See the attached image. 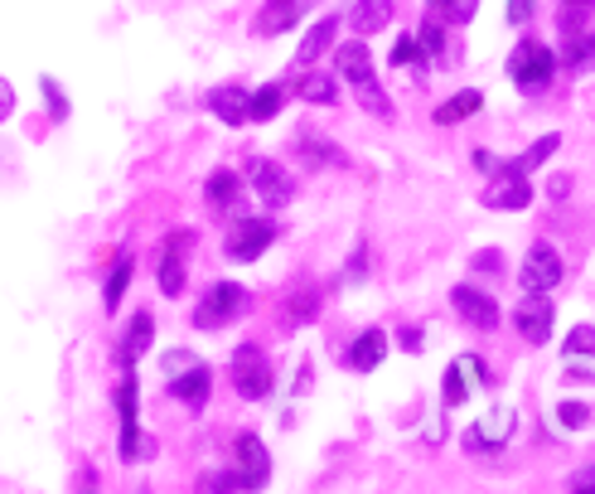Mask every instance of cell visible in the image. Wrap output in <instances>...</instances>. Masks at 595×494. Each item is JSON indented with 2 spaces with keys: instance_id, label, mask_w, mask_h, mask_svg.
Returning a JSON list of instances; mask_svg holds the SVG:
<instances>
[{
  "instance_id": "1",
  "label": "cell",
  "mask_w": 595,
  "mask_h": 494,
  "mask_svg": "<svg viewBox=\"0 0 595 494\" xmlns=\"http://www.w3.org/2000/svg\"><path fill=\"white\" fill-rule=\"evenodd\" d=\"M334 73L344 78V83L358 93V107L373 111V117H392V97L383 93V83H378V69H373V54H368L364 39H349L334 49Z\"/></svg>"
},
{
  "instance_id": "2",
  "label": "cell",
  "mask_w": 595,
  "mask_h": 494,
  "mask_svg": "<svg viewBox=\"0 0 595 494\" xmlns=\"http://www.w3.org/2000/svg\"><path fill=\"white\" fill-rule=\"evenodd\" d=\"M557 54L547 49L543 39H519V49L509 54V78H513V87H519V93H547V83H552L557 78Z\"/></svg>"
},
{
  "instance_id": "3",
  "label": "cell",
  "mask_w": 595,
  "mask_h": 494,
  "mask_svg": "<svg viewBox=\"0 0 595 494\" xmlns=\"http://www.w3.org/2000/svg\"><path fill=\"white\" fill-rule=\"evenodd\" d=\"M117 412H121V446H117V456L127 460V466H136V460L151 451V446H141L145 436H141V422H136V412H141L136 368H127V374H121V384H117Z\"/></svg>"
},
{
  "instance_id": "4",
  "label": "cell",
  "mask_w": 595,
  "mask_h": 494,
  "mask_svg": "<svg viewBox=\"0 0 595 494\" xmlns=\"http://www.w3.org/2000/svg\"><path fill=\"white\" fill-rule=\"evenodd\" d=\"M247 310V286L238 282H213L204 291V301L194 306V325L199 330H223V325H233Z\"/></svg>"
},
{
  "instance_id": "5",
  "label": "cell",
  "mask_w": 595,
  "mask_h": 494,
  "mask_svg": "<svg viewBox=\"0 0 595 494\" xmlns=\"http://www.w3.org/2000/svg\"><path fill=\"white\" fill-rule=\"evenodd\" d=\"M247 185H252V195L262 199V209H286L290 199H296V179H290V170L276 161H266V155H252V161H247Z\"/></svg>"
},
{
  "instance_id": "6",
  "label": "cell",
  "mask_w": 595,
  "mask_h": 494,
  "mask_svg": "<svg viewBox=\"0 0 595 494\" xmlns=\"http://www.w3.org/2000/svg\"><path fill=\"white\" fill-rule=\"evenodd\" d=\"M272 364H266V354L257 350V344H238L233 350V388L242 392L247 402H262L266 392H272Z\"/></svg>"
},
{
  "instance_id": "7",
  "label": "cell",
  "mask_w": 595,
  "mask_h": 494,
  "mask_svg": "<svg viewBox=\"0 0 595 494\" xmlns=\"http://www.w3.org/2000/svg\"><path fill=\"white\" fill-rule=\"evenodd\" d=\"M189 247H194V228H175L170 238H165V252H160V272H155V282H160L165 296H185V277H189Z\"/></svg>"
},
{
  "instance_id": "8",
  "label": "cell",
  "mask_w": 595,
  "mask_h": 494,
  "mask_svg": "<svg viewBox=\"0 0 595 494\" xmlns=\"http://www.w3.org/2000/svg\"><path fill=\"white\" fill-rule=\"evenodd\" d=\"M272 243H276V223L262 219V213L238 219L228 228V257H233V262H257V257H262Z\"/></svg>"
},
{
  "instance_id": "9",
  "label": "cell",
  "mask_w": 595,
  "mask_h": 494,
  "mask_svg": "<svg viewBox=\"0 0 595 494\" xmlns=\"http://www.w3.org/2000/svg\"><path fill=\"white\" fill-rule=\"evenodd\" d=\"M513 426H519V412L513 408H493L485 412L475 426L465 432V451L479 456V451H503V446L513 442Z\"/></svg>"
},
{
  "instance_id": "10",
  "label": "cell",
  "mask_w": 595,
  "mask_h": 494,
  "mask_svg": "<svg viewBox=\"0 0 595 494\" xmlns=\"http://www.w3.org/2000/svg\"><path fill=\"white\" fill-rule=\"evenodd\" d=\"M561 257H557V247L552 243H533L527 247V257H523V267H519V282L527 291H537V296H547L552 286H561Z\"/></svg>"
},
{
  "instance_id": "11",
  "label": "cell",
  "mask_w": 595,
  "mask_h": 494,
  "mask_svg": "<svg viewBox=\"0 0 595 494\" xmlns=\"http://www.w3.org/2000/svg\"><path fill=\"white\" fill-rule=\"evenodd\" d=\"M233 451H238V480L242 490H266V480H272V451L262 446V436L257 432H242L238 442H233Z\"/></svg>"
},
{
  "instance_id": "12",
  "label": "cell",
  "mask_w": 595,
  "mask_h": 494,
  "mask_svg": "<svg viewBox=\"0 0 595 494\" xmlns=\"http://www.w3.org/2000/svg\"><path fill=\"white\" fill-rule=\"evenodd\" d=\"M552 320H557L552 296H537V291H527L519 306H513V325H519V334H523L527 344H547V340H552Z\"/></svg>"
},
{
  "instance_id": "13",
  "label": "cell",
  "mask_w": 595,
  "mask_h": 494,
  "mask_svg": "<svg viewBox=\"0 0 595 494\" xmlns=\"http://www.w3.org/2000/svg\"><path fill=\"white\" fill-rule=\"evenodd\" d=\"M451 306L460 310V320L475 325V330H499V301H493L489 291L460 282V286H451Z\"/></svg>"
},
{
  "instance_id": "14",
  "label": "cell",
  "mask_w": 595,
  "mask_h": 494,
  "mask_svg": "<svg viewBox=\"0 0 595 494\" xmlns=\"http://www.w3.org/2000/svg\"><path fill=\"white\" fill-rule=\"evenodd\" d=\"M310 5H316V0H266V5L257 10V20H252V35H257V39L286 35V30L300 25V15H306Z\"/></svg>"
},
{
  "instance_id": "15",
  "label": "cell",
  "mask_w": 595,
  "mask_h": 494,
  "mask_svg": "<svg viewBox=\"0 0 595 494\" xmlns=\"http://www.w3.org/2000/svg\"><path fill=\"white\" fill-rule=\"evenodd\" d=\"M527 204H533V185H527V175H493L485 185V209H499V213H523Z\"/></svg>"
},
{
  "instance_id": "16",
  "label": "cell",
  "mask_w": 595,
  "mask_h": 494,
  "mask_svg": "<svg viewBox=\"0 0 595 494\" xmlns=\"http://www.w3.org/2000/svg\"><path fill=\"white\" fill-rule=\"evenodd\" d=\"M340 20H344V15H320L316 25L300 35V49H296V63H300V69H316L324 54L340 49V44H334V39H340Z\"/></svg>"
},
{
  "instance_id": "17",
  "label": "cell",
  "mask_w": 595,
  "mask_h": 494,
  "mask_svg": "<svg viewBox=\"0 0 595 494\" xmlns=\"http://www.w3.org/2000/svg\"><path fill=\"white\" fill-rule=\"evenodd\" d=\"M489 378V368H485V358H475V354H460L451 368H445V408H460V402L469 398V384H485Z\"/></svg>"
},
{
  "instance_id": "18",
  "label": "cell",
  "mask_w": 595,
  "mask_h": 494,
  "mask_svg": "<svg viewBox=\"0 0 595 494\" xmlns=\"http://www.w3.org/2000/svg\"><path fill=\"white\" fill-rule=\"evenodd\" d=\"M247 103H252V93L238 83H223V87H213V93H204V107L213 111V117L223 121V127H247Z\"/></svg>"
},
{
  "instance_id": "19",
  "label": "cell",
  "mask_w": 595,
  "mask_h": 494,
  "mask_svg": "<svg viewBox=\"0 0 595 494\" xmlns=\"http://www.w3.org/2000/svg\"><path fill=\"white\" fill-rule=\"evenodd\" d=\"M296 155H300L306 165H316V170H324V165H330V170H344V165H349V155H344L330 137H320L316 127H300V137H296Z\"/></svg>"
},
{
  "instance_id": "20",
  "label": "cell",
  "mask_w": 595,
  "mask_h": 494,
  "mask_svg": "<svg viewBox=\"0 0 595 494\" xmlns=\"http://www.w3.org/2000/svg\"><path fill=\"white\" fill-rule=\"evenodd\" d=\"M392 15H397V5H392V0H354L344 20H349V30H354L358 39H368V35H378V30H388Z\"/></svg>"
},
{
  "instance_id": "21",
  "label": "cell",
  "mask_w": 595,
  "mask_h": 494,
  "mask_svg": "<svg viewBox=\"0 0 595 494\" xmlns=\"http://www.w3.org/2000/svg\"><path fill=\"white\" fill-rule=\"evenodd\" d=\"M209 392H213V374H209V364H194L189 374L170 378V398H175V402H185L189 412H204Z\"/></svg>"
},
{
  "instance_id": "22",
  "label": "cell",
  "mask_w": 595,
  "mask_h": 494,
  "mask_svg": "<svg viewBox=\"0 0 595 494\" xmlns=\"http://www.w3.org/2000/svg\"><path fill=\"white\" fill-rule=\"evenodd\" d=\"M290 93L300 97V103H310V107H334L340 103V73H320V69H306L296 78V87Z\"/></svg>"
},
{
  "instance_id": "23",
  "label": "cell",
  "mask_w": 595,
  "mask_h": 494,
  "mask_svg": "<svg viewBox=\"0 0 595 494\" xmlns=\"http://www.w3.org/2000/svg\"><path fill=\"white\" fill-rule=\"evenodd\" d=\"M155 344V316L151 310H136L127 325V340L117 344V358H121V368H136V358L145 354Z\"/></svg>"
},
{
  "instance_id": "24",
  "label": "cell",
  "mask_w": 595,
  "mask_h": 494,
  "mask_svg": "<svg viewBox=\"0 0 595 494\" xmlns=\"http://www.w3.org/2000/svg\"><path fill=\"white\" fill-rule=\"evenodd\" d=\"M383 358H388V334L373 325V330H364V334H358V340L349 344V354H344V364H349L354 374H373V368L383 364Z\"/></svg>"
},
{
  "instance_id": "25",
  "label": "cell",
  "mask_w": 595,
  "mask_h": 494,
  "mask_svg": "<svg viewBox=\"0 0 595 494\" xmlns=\"http://www.w3.org/2000/svg\"><path fill=\"white\" fill-rule=\"evenodd\" d=\"M204 199H209V209H218V213L238 209L242 204V175L238 170H213L204 179Z\"/></svg>"
},
{
  "instance_id": "26",
  "label": "cell",
  "mask_w": 595,
  "mask_h": 494,
  "mask_svg": "<svg viewBox=\"0 0 595 494\" xmlns=\"http://www.w3.org/2000/svg\"><path fill=\"white\" fill-rule=\"evenodd\" d=\"M485 107V93L479 87H465V93H455V97H445L441 107H436V127H455V121H465V117H475V111Z\"/></svg>"
},
{
  "instance_id": "27",
  "label": "cell",
  "mask_w": 595,
  "mask_h": 494,
  "mask_svg": "<svg viewBox=\"0 0 595 494\" xmlns=\"http://www.w3.org/2000/svg\"><path fill=\"white\" fill-rule=\"evenodd\" d=\"M557 145H561V137H557V131H547V137H537V141L527 145L523 155H513V161L503 165V170H513V175H533L537 165H547V161H552V155H557Z\"/></svg>"
},
{
  "instance_id": "28",
  "label": "cell",
  "mask_w": 595,
  "mask_h": 494,
  "mask_svg": "<svg viewBox=\"0 0 595 494\" xmlns=\"http://www.w3.org/2000/svg\"><path fill=\"white\" fill-rule=\"evenodd\" d=\"M286 97H290V87L286 83H262V87H252V103H247V117L252 121H272L281 107H286Z\"/></svg>"
},
{
  "instance_id": "29",
  "label": "cell",
  "mask_w": 595,
  "mask_h": 494,
  "mask_svg": "<svg viewBox=\"0 0 595 494\" xmlns=\"http://www.w3.org/2000/svg\"><path fill=\"white\" fill-rule=\"evenodd\" d=\"M557 63H561L567 73H586L591 63H595V30H586V35H571L567 44H561Z\"/></svg>"
},
{
  "instance_id": "30",
  "label": "cell",
  "mask_w": 595,
  "mask_h": 494,
  "mask_svg": "<svg viewBox=\"0 0 595 494\" xmlns=\"http://www.w3.org/2000/svg\"><path fill=\"white\" fill-rule=\"evenodd\" d=\"M131 272H136V257H131V252H117V267L107 272V286H103V306H107V316L121 306V296H127Z\"/></svg>"
},
{
  "instance_id": "31",
  "label": "cell",
  "mask_w": 595,
  "mask_h": 494,
  "mask_svg": "<svg viewBox=\"0 0 595 494\" xmlns=\"http://www.w3.org/2000/svg\"><path fill=\"white\" fill-rule=\"evenodd\" d=\"M39 93H44V111H49V121H53V127H63V121L73 117V103H69V93H63V83L53 73H44Z\"/></svg>"
},
{
  "instance_id": "32",
  "label": "cell",
  "mask_w": 595,
  "mask_h": 494,
  "mask_svg": "<svg viewBox=\"0 0 595 494\" xmlns=\"http://www.w3.org/2000/svg\"><path fill=\"white\" fill-rule=\"evenodd\" d=\"M417 39H421V54H426V63H445V20L441 15H426L421 20V30H417Z\"/></svg>"
},
{
  "instance_id": "33",
  "label": "cell",
  "mask_w": 595,
  "mask_h": 494,
  "mask_svg": "<svg viewBox=\"0 0 595 494\" xmlns=\"http://www.w3.org/2000/svg\"><path fill=\"white\" fill-rule=\"evenodd\" d=\"M392 69H426V54H421V39L417 35H397V44H392L388 54Z\"/></svg>"
},
{
  "instance_id": "34",
  "label": "cell",
  "mask_w": 595,
  "mask_h": 494,
  "mask_svg": "<svg viewBox=\"0 0 595 494\" xmlns=\"http://www.w3.org/2000/svg\"><path fill=\"white\" fill-rule=\"evenodd\" d=\"M561 354H567V358L591 354L595 358V325H576V330L567 334V344H561Z\"/></svg>"
},
{
  "instance_id": "35",
  "label": "cell",
  "mask_w": 595,
  "mask_h": 494,
  "mask_svg": "<svg viewBox=\"0 0 595 494\" xmlns=\"http://www.w3.org/2000/svg\"><path fill=\"white\" fill-rule=\"evenodd\" d=\"M557 422L567 426V432H581V426L591 422V408L586 402H576V398H567V402H557Z\"/></svg>"
},
{
  "instance_id": "36",
  "label": "cell",
  "mask_w": 595,
  "mask_h": 494,
  "mask_svg": "<svg viewBox=\"0 0 595 494\" xmlns=\"http://www.w3.org/2000/svg\"><path fill=\"white\" fill-rule=\"evenodd\" d=\"M475 10H479V0H445L441 20H445V25H469V20H475Z\"/></svg>"
},
{
  "instance_id": "37",
  "label": "cell",
  "mask_w": 595,
  "mask_h": 494,
  "mask_svg": "<svg viewBox=\"0 0 595 494\" xmlns=\"http://www.w3.org/2000/svg\"><path fill=\"white\" fill-rule=\"evenodd\" d=\"M238 490H242L238 470H213V475L204 480V494H238Z\"/></svg>"
},
{
  "instance_id": "38",
  "label": "cell",
  "mask_w": 595,
  "mask_h": 494,
  "mask_svg": "<svg viewBox=\"0 0 595 494\" xmlns=\"http://www.w3.org/2000/svg\"><path fill=\"white\" fill-rule=\"evenodd\" d=\"M199 364V358L194 354H189V350H170V354H165V384H170V378H179V374H189V368H194Z\"/></svg>"
},
{
  "instance_id": "39",
  "label": "cell",
  "mask_w": 595,
  "mask_h": 494,
  "mask_svg": "<svg viewBox=\"0 0 595 494\" xmlns=\"http://www.w3.org/2000/svg\"><path fill=\"white\" fill-rule=\"evenodd\" d=\"M316 306H320V296H316V291H306V296H296V301H290V325H306L310 316H316Z\"/></svg>"
},
{
  "instance_id": "40",
  "label": "cell",
  "mask_w": 595,
  "mask_h": 494,
  "mask_svg": "<svg viewBox=\"0 0 595 494\" xmlns=\"http://www.w3.org/2000/svg\"><path fill=\"white\" fill-rule=\"evenodd\" d=\"M567 490H571V494H595V466H581L576 475L567 480Z\"/></svg>"
},
{
  "instance_id": "41",
  "label": "cell",
  "mask_w": 595,
  "mask_h": 494,
  "mask_svg": "<svg viewBox=\"0 0 595 494\" xmlns=\"http://www.w3.org/2000/svg\"><path fill=\"white\" fill-rule=\"evenodd\" d=\"M10 117H15V87H10V78L0 73V127H5Z\"/></svg>"
},
{
  "instance_id": "42",
  "label": "cell",
  "mask_w": 595,
  "mask_h": 494,
  "mask_svg": "<svg viewBox=\"0 0 595 494\" xmlns=\"http://www.w3.org/2000/svg\"><path fill=\"white\" fill-rule=\"evenodd\" d=\"M537 15V0H509V25H527Z\"/></svg>"
},
{
  "instance_id": "43",
  "label": "cell",
  "mask_w": 595,
  "mask_h": 494,
  "mask_svg": "<svg viewBox=\"0 0 595 494\" xmlns=\"http://www.w3.org/2000/svg\"><path fill=\"white\" fill-rule=\"evenodd\" d=\"M475 165H479V170H485V175L493 179V175H503V165H509V161H499V155H493V151H475Z\"/></svg>"
},
{
  "instance_id": "44",
  "label": "cell",
  "mask_w": 595,
  "mask_h": 494,
  "mask_svg": "<svg viewBox=\"0 0 595 494\" xmlns=\"http://www.w3.org/2000/svg\"><path fill=\"white\" fill-rule=\"evenodd\" d=\"M397 344H402V350H407V354H421L426 334H421V330H402V334H397Z\"/></svg>"
},
{
  "instance_id": "45",
  "label": "cell",
  "mask_w": 595,
  "mask_h": 494,
  "mask_svg": "<svg viewBox=\"0 0 595 494\" xmlns=\"http://www.w3.org/2000/svg\"><path fill=\"white\" fill-rule=\"evenodd\" d=\"M503 257L499 252H475V272H499Z\"/></svg>"
},
{
  "instance_id": "46",
  "label": "cell",
  "mask_w": 595,
  "mask_h": 494,
  "mask_svg": "<svg viewBox=\"0 0 595 494\" xmlns=\"http://www.w3.org/2000/svg\"><path fill=\"white\" fill-rule=\"evenodd\" d=\"M368 272V252H364V247H358V252H354V262H349V272H344V282H358V277H364Z\"/></svg>"
},
{
  "instance_id": "47",
  "label": "cell",
  "mask_w": 595,
  "mask_h": 494,
  "mask_svg": "<svg viewBox=\"0 0 595 494\" xmlns=\"http://www.w3.org/2000/svg\"><path fill=\"white\" fill-rule=\"evenodd\" d=\"M567 189H571V179H567V175H552V185H547V195H552V199H567Z\"/></svg>"
},
{
  "instance_id": "48",
  "label": "cell",
  "mask_w": 595,
  "mask_h": 494,
  "mask_svg": "<svg viewBox=\"0 0 595 494\" xmlns=\"http://www.w3.org/2000/svg\"><path fill=\"white\" fill-rule=\"evenodd\" d=\"M567 10H595V0H561Z\"/></svg>"
},
{
  "instance_id": "49",
  "label": "cell",
  "mask_w": 595,
  "mask_h": 494,
  "mask_svg": "<svg viewBox=\"0 0 595 494\" xmlns=\"http://www.w3.org/2000/svg\"><path fill=\"white\" fill-rule=\"evenodd\" d=\"M78 494H97V485H93V475H83V485H78Z\"/></svg>"
},
{
  "instance_id": "50",
  "label": "cell",
  "mask_w": 595,
  "mask_h": 494,
  "mask_svg": "<svg viewBox=\"0 0 595 494\" xmlns=\"http://www.w3.org/2000/svg\"><path fill=\"white\" fill-rule=\"evenodd\" d=\"M441 5H445V0H431V10H441Z\"/></svg>"
}]
</instances>
